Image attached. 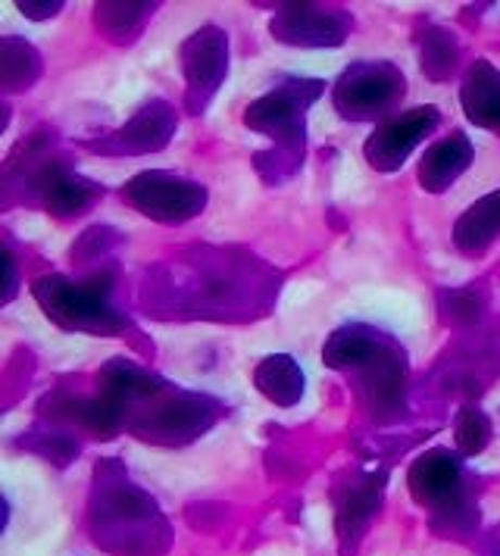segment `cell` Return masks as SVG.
<instances>
[{
  "label": "cell",
  "instance_id": "1",
  "mask_svg": "<svg viewBox=\"0 0 500 556\" xmlns=\"http://www.w3.org/2000/svg\"><path fill=\"white\" fill-rule=\"evenodd\" d=\"M91 529L110 554L160 556L170 547V526L160 506L128 479L120 459H103L95 469Z\"/></svg>",
  "mask_w": 500,
  "mask_h": 556
},
{
  "label": "cell",
  "instance_id": "2",
  "mask_svg": "<svg viewBox=\"0 0 500 556\" xmlns=\"http://www.w3.org/2000/svg\"><path fill=\"white\" fill-rule=\"evenodd\" d=\"M325 81L320 78H282L270 94L257 98L245 110V126L275 141L273 153H260L257 163L275 160L266 181L295 176L307 151V110L323 98Z\"/></svg>",
  "mask_w": 500,
  "mask_h": 556
},
{
  "label": "cell",
  "instance_id": "3",
  "mask_svg": "<svg viewBox=\"0 0 500 556\" xmlns=\"http://www.w3.org/2000/svg\"><path fill=\"white\" fill-rule=\"evenodd\" d=\"M110 273H95L85 281L66 276H45L32 285L35 301L41 304L45 316L60 329L88 331V334H123L128 329V316L110 304Z\"/></svg>",
  "mask_w": 500,
  "mask_h": 556
},
{
  "label": "cell",
  "instance_id": "4",
  "mask_svg": "<svg viewBox=\"0 0 500 556\" xmlns=\"http://www.w3.org/2000/svg\"><path fill=\"white\" fill-rule=\"evenodd\" d=\"M220 419V404L207 394H191L163 384L138 404L125 406V429L153 444H185Z\"/></svg>",
  "mask_w": 500,
  "mask_h": 556
},
{
  "label": "cell",
  "instance_id": "5",
  "mask_svg": "<svg viewBox=\"0 0 500 556\" xmlns=\"http://www.w3.org/2000/svg\"><path fill=\"white\" fill-rule=\"evenodd\" d=\"M407 94V78L395 63L366 60L348 66L335 81L332 103L350 123H370L388 116Z\"/></svg>",
  "mask_w": 500,
  "mask_h": 556
},
{
  "label": "cell",
  "instance_id": "6",
  "mask_svg": "<svg viewBox=\"0 0 500 556\" xmlns=\"http://www.w3.org/2000/svg\"><path fill=\"white\" fill-rule=\"evenodd\" d=\"M125 203L163 226H182L195 219L207 206V188L195 178L166 173V169H148L125 181Z\"/></svg>",
  "mask_w": 500,
  "mask_h": 556
},
{
  "label": "cell",
  "instance_id": "7",
  "mask_svg": "<svg viewBox=\"0 0 500 556\" xmlns=\"http://www.w3.org/2000/svg\"><path fill=\"white\" fill-rule=\"evenodd\" d=\"M182 73H185V106L203 113L228 76V35L220 26H203L182 45Z\"/></svg>",
  "mask_w": 500,
  "mask_h": 556
},
{
  "label": "cell",
  "instance_id": "8",
  "mask_svg": "<svg viewBox=\"0 0 500 556\" xmlns=\"http://www.w3.org/2000/svg\"><path fill=\"white\" fill-rule=\"evenodd\" d=\"M353 28L350 13L323 3H282L275 10L270 31L275 41L298 48H335L345 45Z\"/></svg>",
  "mask_w": 500,
  "mask_h": 556
},
{
  "label": "cell",
  "instance_id": "9",
  "mask_svg": "<svg viewBox=\"0 0 500 556\" xmlns=\"http://www.w3.org/2000/svg\"><path fill=\"white\" fill-rule=\"evenodd\" d=\"M175 128H178V113L173 110V103L150 101L125 126L98 141H88V151L103 156H145V153L163 151L175 138Z\"/></svg>",
  "mask_w": 500,
  "mask_h": 556
},
{
  "label": "cell",
  "instance_id": "10",
  "mask_svg": "<svg viewBox=\"0 0 500 556\" xmlns=\"http://www.w3.org/2000/svg\"><path fill=\"white\" fill-rule=\"evenodd\" d=\"M438 123H441L438 106H416L410 113L385 119L363 144L366 163L378 173H395L407 163V156L423 144L425 135L438 128Z\"/></svg>",
  "mask_w": 500,
  "mask_h": 556
},
{
  "label": "cell",
  "instance_id": "11",
  "mask_svg": "<svg viewBox=\"0 0 500 556\" xmlns=\"http://www.w3.org/2000/svg\"><path fill=\"white\" fill-rule=\"evenodd\" d=\"M360 376V391L370 397L373 413L398 416L403 413V397H407V356L398 344L385 334H378L373 351L363 356V363L353 369Z\"/></svg>",
  "mask_w": 500,
  "mask_h": 556
},
{
  "label": "cell",
  "instance_id": "12",
  "mask_svg": "<svg viewBox=\"0 0 500 556\" xmlns=\"http://www.w3.org/2000/svg\"><path fill=\"white\" fill-rule=\"evenodd\" d=\"M28 185H32L38 203L60 219L82 216L85 210H91L103 198V188L98 181L78 176L63 163H45L38 173H32Z\"/></svg>",
  "mask_w": 500,
  "mask_h": 556
},
{
  "label": "cell",
  "instance_id": "13",
  "mask_svg": "<svg viewBox=\"0 0 500 556\" xmlns=\"http://www.w3.org/2000/svg\"><path fill=\"white\" fill-rule=\"evenodd\" d=\"M410 494L423 506H432L435 513L460 501V484H463V463L460 454H450L445 447H435L428 454L416 456L410 466Z\"/></svg>",
  "mask_w": 500,
  "mask_h": 556
},
{
  "label": "cell",
  "instance_id": "14",
  "mask_svg": "<svg viewBox=\"0 0 500 556\" xmlns=\"http://www.w3.org/2000/svg\"><path fill=\"white\" fill-rule=\"evenodd\" d=\"M475 148L470 135L463 131H450L448 138L435 141L420 160V185L428 194H441L448 191L457 178L463 176L473 166Z\"/></svg>",
  "mask_w": 500,
  "mask_h": 556
},
{
  "label": "cell",
  "instance_id": "15",
  "mask_svg": "<svg viewBox=\"0 0 500 556\" xmlns=\"http://www.w3.org/2000/svg\"><path fill=\"white\" fill-rule=\"evenodd\" d=\"M466 119L478 128L500 131V70L488 60H475L460 88Z\"/></svg>",
  "mask_w": 500,
  "mask_h": 556
},
{
  "label": "cell",
  "instance_id": "16",
  "mask_svg": "<svg viewBox=\"0 0 500 556\" xmlns=\"http://www.w3.org/2000/svg\"><path fill=\"white\" fill-rule=\"evenodd\" d=\"M382 491H385V472H375L370 479L357 481L338 506V538H341L345 554L353 551V544L363 538V531L370 529L373 516L378 513V504H382Z\"/></svg>",
  "mask_w": 500,
  "mask_h": 556
},
{
  "label": "cell",
  "instance_id": "17",
  "mask_svg": "<svg viewBox=\"0 0 500 556\" xmlns=\"http://www.w3.org/2000/svg\"><path fill=\"white\" fill-rule=\"evenodd\" d=\"M500 238V191H491L457 219L453 226V244L463 253L488 251Z\"/></svg>",
  "mask_w": 500,
  "mask_h": 556
},
{
  "label": "cell",
  "instance_id": "18",
  "mask_svg": "<svg viewBox=\"0 0 500 556\" xmlns=\"http://www.w3.org/2000/svg\"><path fill=\"white\" fill-rule=\"evenodd\" d=\"M253 384L275 406H295L303 397L307 379H303V369L295 363V356L273 354L253 369Z\"/></svg>",
  "mask_w": 500,
  "mask_h": 556
},
{
  "label": "cell",
  "instance_id": "19",
  "mask_svg": "<svg viewBox=\"0 0 500 556\" xmlns=\"http://www.w3.org/2000/svg\"><path fill=\"white\" fill-rule=\"evenodd\" d=\"M41 78V53L20 38L0 41V81L3 91H28Z\"/></svg>",
  "mask_w": 500,
  "mask_h": 556
},
{
  "label": "cell",
  "instance_id": "20",
  "mask_svg": "<svg viewBox=\"0 0 500 556\" xmlns=\"http://www.w3.org/2000/svg\"><path fill=\"white\" fill-rule=\"evenodd\" d=\"M420 63H423V73L435 81H445L457 73V63H460V45L453 38V31L441 26H428L423 31V45H420Z\"/></svg>",
  "mask_w": 500,
  "mask_h": 556
},
{
  "label": "cell",
  "instance_id": "21",
  "mask_svg": "<svg viewBox=\"0 0 500 556\" xmlns=\"http://www.w3.org/2000/svg\"><path fill=\"white\" fill-rule=\"evenodd\" d=\"M153 3H98L95 7V23L110 38H135L141 26L153 16Z\"/></svg>",
  "mask_w": 500,
  "mask_h": 556
},
{
  "label": "cell",
  "instance_id": "22",
  "mask_svg": "<svg viewBox=\"0 0 500 556\" xmlns=\"http://www.w3.org/2000/svg\"><path fill=\"white\" fill-rule=\"evenodd\" d=\"M453 434H457V451L463 456H475L488 447L495 429H491V419H488L485 409H478V406H463V409L457 413Z\"/></svg>",
  "mask_w": 500,
  "mask_h": 556
},
{
  "label": "cell",
  "instance_id": "23",
  "mask_svg": "<svg viewBox=\"0 0 500 556\" xmlns=\"http://www.w3.org/2000/svg\"><path fill=\"white\" fill-rule=\"evenodd\" d=\"M20 447H28L45 459H53L57 466H66L73 456H78V441L66 431H28Z\"/></svg>",
  "mask_w": 500,
  "mask_h": 556
},
{
  "label": "cell",
  "instance_id": "24",
  "mask_svg": "<svg viewBox=\"0 0 500 556\" xmlns=\"http://www.w3.org/2000/svg\"><path fill=\"white\" fill-rule=\"evenodd\" d=\"M482 313V298L475 294V288H460V291H445L441 294V316L445 323L453 326H466L475 323Z\"/></svg>",
  "mask_w": 500,
  "mask_h": 556
},
{
  "label": "cell",
  "instance_id": "25",
  "mask_svg": "<svg viewBox=\"0 0 500 556\" xmlns=\"http://www.w3.org/2000/svg\"><path fill=\"white\" fill-rule=\"evenodd\" d=\"M16 7L23 10V16H28V20H50V16H57L63 10L60 0H20Z\"/></svg>",
  "mask_w": 500,
  "mask_h": 556
},
{
  "label": "cell",
  "instance_id": "26",
  "mask_svg": "<svg viewBox=\"0 0 500 556\" xmlns=\"http://www.w3.org/2000/svg\"><path fill=\"white\" fill-rule=\"evenodd\" d=\"M3 304H10L13 301V294H16V266H13V256L3 251Z\"/></svg>",
  "mask_w": 500,
  "mask_h": 556
}]
</instances>
